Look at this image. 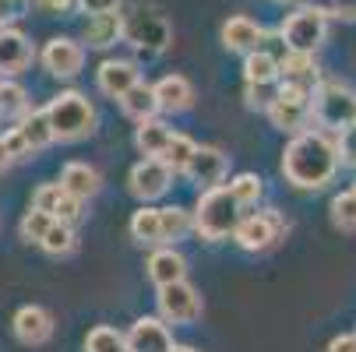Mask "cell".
Here are the masks:
<instances>
[{
    "label": "cell",
    "instance_id": "cell-1",
    "mask_svg": "<svg viewBox=\"0 0 356 352\" xmlns=\"http://www.w3.org/2000/svg\"><path fill=\"white\" fill-rule=\"evenodd\" d=\"M339 144L321 131L296 134L282 152V176L296 190H321L339 173Z\"/></svg>",
    "mask_w": 356,
    "mask_h": 352
},
{
    "label": "cell",
    "instance_id": "cell-2",
    "mask_svg": "<svg viewBox=\"0 0 356 352\" xmlns=\"http://www.w3.org/2000/svg\"><path fill=\"white\" fill-rule=\"evenodd\" d=\"M240 201L233 197L229 187H212L197 197V205H194V233L205 240V243H219L226 236L236 233L240 226Z\"/></svg>",
    "mask_w": 356,
    "mask_h": 352
},
{
    "label": "cell",
    "instance_id": "cell-3",
    "mask_svg": "<svg viewBox=\"0 0 356 352\" xmlns=\"http://www.w3.org/2000/svg\"><path fill=\"white\" fill-rule=\"evenodd\" d=\"M46 117L57 141H81L95 131V106L81 92H60L46 103Z\"/></svg>",
    "mask_w": 356,
    "mask_h": 352
},
{
    "label": "cell",
    "instance_id": "cell-4",
    "mask_svg": "<svg viewBox=\"0 0 356 352\" xmlns=\"http://www.w3.org/2000/svg\"><path fill=\"white\" fill-rule=\"evenodd\" d=\"M311 113L314 124L328 131H346L356 124V92L339 78H321V85L311 92Z\"/></svg>",
    "mask_w": 356,
    "mask_h": 352
},
{
    "label": "cell",
    "instance_id": "cell-5",
    "mask_svg": "<svg viewBox=\"0 0 356 352\" xmlns=\"http://www.w3.org/2000/svg\"><path fill=\"white\" fill-rule=\"evenodd\" d=\"M279 39L289 53H311L314 57V49L328 39V15L311 11V8H296L279 25Z\"/></svg>",
    "mask_w": 356,
    "mask_h": 352
},
{
    "label": "cell",
    "instance_id": "cell-6",
    "mask_svg": "<svg viewBox=\"0 0 356 352\" xmlns=\"http://www.w3.org/2000/svg\"><path fill=\"white\" fill-rule=\"evenodd\" d=\"M124 39L134 49H141V53H163V49L173 42V28L159 11L134 8L131 15H124Z\"/></svg>",
    "mask_w": 356,
    "mask_h": 352
},
{
    "label": "cell",
    "instance_id": "cell-7",
    "mask_svg": "<svg viewBox=\"0 0 356 352\" xmlns=\"http://www.w3.org/2000/svg\"><path fill=\"white\" fill-rule=\"evenodd\" d=\"M265 113H268L272 127H279V131H286V134L296 137V134L307 131L311 120H314V113H311V92L279 81V95H275V103Z\"/></svg>",
    "mask_w": 356,
    "mask_h": 352
},
{
    "label": "cell",
    "instance_id": "cell-8",
    "mask_svg": "<svg viewBox=\"0 0 356 352\" xmlns=\"http://www.w3.org/2000/svg\"><path fill=\"white\" fill-rule=\"evenodd\" d=\"M282 233H286V219H282L275 208H268V212H250V215H243L240 226H236V233H233V240H236L240 250L265 254V250H272V246L282 240Z\"/></svg>",
    "mask_w": 356,
    "mask_h": 352
},
{
    "label": "cell",
    "instance_id": "cell-9",
    "mask_svg": "<svg viewBox=\"0 0 356 352\" xmlns=\"http://www.w3.org/2000/svg\"><path fill=\"white\" fill-rule=\"evenodd\" d=\"M159 317L166 324H194L201 321V296L197 289L184 278V282H173V285H159Z\"/></svg>",
    "mask_w": 356,
    "mask_h": 352
},
{
    "label": "cell",
    "instance_id": "cell-10",
    "mask_svg": "<svg viewBox=\"0 0 356 352\" xmlns=\"http://www.w3.org/2000/svg\"><path fill=\"white\" fill-rule=\"evenodd\" d=\"M173 183V173L163 159H141L131 173H127V190L141 201V205H148V201H156L170 190Z\"/></svg>",
    "mask_w": 356,
    "mask_h": 352
},
{
    "label": "cell",
    "instance_id": "cell-11",
    "mask_svg": "<svg viewBox=\"0 0 356 352\" xmlns=\"http://www.w3.org/2000/svg\"><path fill=\"white\" fill-rule=\"evenodd\" d=\"M42 67L54 74V78H74L81 67H85V46L67 39V35H57V39H49L42 46V53H39Z\"/></svg>",
    "mask_w": 356,
    "mask_h": 352
},
{
    "label": "cell",
    "instance_id": "cell-12",
    "mask_svg": "<svg viewBox=\"0 0 356 352\" xmlns=\"http://www.w3.org/2000/svg\"><path fill=\"white\" fill-rule=\"evenodd\" d=\"M226 173H229V159H226L222 148H212V144H201L197 152H194V159H191V166H187L191 183L205 187V190L222 187Z\"/></svg>",
    "mask_w": 356,
    "mask_h": 352
},
{
    "label": "cell",
    "instance_id": "cell-13",
    "mask_svg": "<svg viewBox=\"0 0 356 352\" xmlns=\"http://www.w3.org/2000/svg\"><path fill=\"white\" fill-rule=\"evenodd\" d=\"M177 342L163 317H138L127 331V352H170Z\"/></svg>",
    "mask_w": 356,
    "mask_h": 352
},
{
    "label": "cell",
    "instance_id": "cell-14",
    "mask_svg": "<svg viewBox=\"0 0 356 352\" xmlns=\"http://www.w3.org/2000/svg\"><path fill=\"white\" fill-rule=\"evenodd\" d=\"M32 64V42L25 32L0 25V78H15Z\"/></svg>",
    "mask_w": 356,
    "mask_h": 352
},
{
    "label": "cell",
    "instance_id": "cell-15",
    "mask_svg": "<svg viewBox=\"0 0 356 352\" xmlns=\"http://www.w3.org/2000/svg\"><path fill=\"white\" fill-rule=\"evenodd\" d=\"M95 81H99V92L110 95V99H124L138 81H141V71L134 60H103L95 71Z\"/></svg>",
    "mask_w": 356,
    "mask_h": 352
},
{
    "label": "cell",
    "instance_id": "cell-16",
    "mask_svg": "<svg viewBox=\"0 0 356 352\" xmlns=\"http://www.w3.org/2000/svg\"><path fill=\"white\" fill-rule=\"evenodd\" d=\"M222 46L229 49V53H254V49L265 46V28L247 18V15H233L226 25H222Z\"/></svg>",
    "mask_w": 356,
    "mask_h": 352
},
{
    "label": "cell",
    "instance_id": "cell-17",
    "mask_svg": "<svg viewBox=\"0 0 356 352\" xmlns=\"http://www.w3.org/2000/svg\"><path fill=\"white\" fill-rule=\"evenodd\" d=\"M11 328H15V338L25 342V345H46L49 338H54V317H49V310H42L35 303L22 307L15 314Z\"/></svg>",
    "mask_w": 356,
    "mask_h": 352
},
{
    "label": "cell",
    "instance_id": "cell-18",
    "mask_svg": "<svg viewBox=\"0 0 356 352\" xmlns=\"http://www.w3.org/2000/svg\"><path fill=\"white\" fill-rule=\"evenodd\" d=\"M148 278L156 285H173V282H184L187 278V258L173 246H156L148 254Z\"/></svg>",
    "mask_w": 356,
    "mask_h": 352
},
{
    "label": "cell",
    "instance_id": "cell-19",
    "mask_svg": "<svg viewBox=\"0 0 356 352\" xmlns=\"http://www.w3.org/2000/svg\"><path fill=\"white\" fill-rule=\"evenodd\" d=\"M279 81L282 85H296L303 92H314L321 85V74H318V64L311 53H286L279 60Z\"/></svg>",
    "mask_w": 356,
    "mask_h": 352
},
{
    "label": "cell",
    "instance_id": "cell-20",
    "mask_svg": "<svg viewBox=\"0 0 356 352\" xmlns=\"http://www.w3.org/2000/svg\"><path fill=\"white\" fill-rule=\"evenodd\" d=\"M156 99L163 113H184L194 106V85L184 74H166L156 81Z\"/></svg>",
    "mask_w": 356,
    "mask_h": 352
},
{
    "label": "cell",
    "instance_id": "cell-21",
    "mask_svg": "<svg viewBox=\"0 0 356 352\" xmlns=\"http://www.w3.org/2000/svg\"><path fill=\"white\" fill-rule=\"evenodd\" d=\"M60 187H64L71 197L88 201V197H95L99 190H103V176H99V169L88 166V162H67V166L60 169Z\"/></svg>",
    "mask_w": 356,
    "mask_h": 352
},
{
    "label": "cell",
    "instance_id": "cell-22",
    "mask_svg": "<svg viewBox=\"0 0 356 352\" xmlns=\"http://www.w3.org/2000/svg\"><path fill=\"white\" fill-rule=\"evenodd\" d=\"M124 39V15L113 11V15H99V18H88L85 25V42L92 49H110Z\"/></svg>",
    "mask_w": 356,
    "mask_h": 352
},
{
    "label": "cell",
    "instance_id": "cell-23",
    "mask_svg": "<svg viewBox=\"0 0 356 352\" xmlns=\"http://www.w3.org/2000/svg\"><path fill=\"white\" fill-rule=\"evenodd\" d=\"M120 110L131 117V120H138V124H145V120H156V113H163L159 110V99H156V85H145V81H138L124 99H120Z\"/></svg>",
    "mask_w": 356,
    "mask_h": 352
},
{
    "label": "cell",
    "instance_id": "cell-24",
    "mask_svg": "<svg viewBox=\"0 0 356 352\" xmlns=\"http://www.w3.org/2000/svg\"><path fill=\"white\" fill-rule=\"evenodd\" d=\"M131 236H134V243H141V246H166V236H163V212L141 205V208L131 215Z\"/></svg>",
    "mask_w": 356,
    "mask_h": 352
},
{
    "label": "cell",
    "instance_id": "cell-25",
    "mask_svg": "<svg viewBox=\"0 0 356 352\" xmlns=\"http://www.w3.org/2000/svg\"><path fill=\"white\" fill-rule=\"evenodd\" d=\"M170 141H173V131H170L163 120H145V124H138V131H134V144H138V152H141L145 159H163V152H166Z\"/></svg>",
    "mask_w": 356,
    "mask_h": 352
},
{
    "label": "cell",
    "instance_id": "cell-26",
    "mask_svg": "<svg viewBox=\"0 0 356 352\" xmlns=\"http://www.w3.org/2000/svg\"><path fill=\"white\" fill-rule=\"evenodd\" d=\"M18 131H22V137L29 141L32 156H35V152H42V148H49V144L57 141V137H54V127H49L46 110H29V113L18 120Z\"/></svg>",
    "mask_w": 356,
    "mask_h": 352
},
{
    "label": "cell",
    "instance_id": "cell-27",
    "mask_svg": "<svg viewBox=\"0 0 356 352\" xmlns=\"http://www.w3.org/2000/svg\"><path fill=\"white\" fill-rule=\"evenodd\" d=\"M243 81H254V85H272L279 81V57L268 53V49H254V53L243 57Z\"/></svg>",
    "mask_w": 356,
    "mask_h": 352
},
{
    "label": "cell",
    "instance_id": "cell-28",
    "mask_svg": "<svg viewBox=\"0 0 356 352\" xmlns=\"http://www.w3.org/2000/svg\"><path fill=\"white\" fill-rule=\"evenodd\" d=\"M25 113H29V92L11 78H0V120H22Z\"/></svg>",
    "mask_w": 356,
    "mask_h": 352
},
{
    "label": "cell",
    "instance_id": "cell-29",
    "mask_svg": "<svg viewBox=\"0 0 356 352\" xmlns=\"http://www.w3.org/2000/svg\"><path fill=\"white\" fill-rule=\"evenodd\" d=\"M39 246L46 250L49 258H67V254H74V246H78L74 226H67V222H54V226H49V233L39 240Z\"/></svg>",
    "mask_w": 356,
    "mask_h": 352
},
{
    "label": "cell",
    "instance_id": "cell-30",
    "mask_svg": "<svg viewBox=\"0 0 356 352\" xmlns=\"http://www.w3.org/2000/svg\"><path fill=\"white\" fill-rule=\"evenodd\" d=\"M197 148H201V144H197L194 137L173 134V141L166 144V152H163V162L170 166V173H187V166H191V159H194Z\"/></svg>",
    "mask_w": 356,
    "mask_h": 352
},
{
    "label": "cell",
    "instance_id": "cell-31",
    "mask_svg": "<svg viewBox=\"0 0 356 352\" xmlns=\"http://www.w3.org/2000/svg\"><path fill=\"white\" fill-rule=\"evenodd\" d=\"M85 352H127V335L110 324H95L85 338Z\"/></svg>",
    "mask_w": 356,
    "mask_h": 352
},
{
    "label": "cell",
    "instance_id": "cell-32",
    "mask_svg": "<svg viewBox=\"0 0 356 352\" xmlns=\"http://www.w3.org/2000/svg\"><path fill=\"white\" fill-rule=\"evenodd\" d=\"M159 212H163V236H166V243H177L187 233H194V212H187L180 205H170V208H159Z\"/></svg>",
    "mask_w": 356,
    "mask_h": 352
},
{
    "label": "cell",
    "instance_id": "cell-33",
    "mask_svg": "<svg viewBox=\"0 0 356 352\" xmlns=\"http://www.w3.org/2000/svg\"><path fill=\"white\" fill-rule=\"evenodd\" d=\"M332 222L342 233H356V187L332 197Z\"/></svg>",
    "mask_w": 356,
    "mask_h": 352
},
{
    "label": "cell",
    "instance_id": "cell-34",
    "mask_svg": "<svg viewBox=\"0 0 356 352\" xmlns=\"http://www.w3.org/2000/svg\"><path fill=\"white\" fill-rule=\"evenodd\" d=\"M229 190H233V197L240 201V208H250V205H258V201H261L265 180H261L258 173H240V176L229 180Z\"/></svg>",
    "mask_w": 356,
    "mask_h": 352
},
{
    "label": "cell",
    "instance_id": "cell-35",
    "mask_svg": "<svg viewBox=\"0 0 356 352\" xmlns=\"http://www.w3.org/2000/svg\"><path fill=\"white\" fill-rule=\"evenodd\" d=\"M57 219L49 215V212H39V208H29L25 212V219H22V226H18V233H22V240L25 243H39L46 233H49V226H54Z\"/></svg>",
    "mask_w": 356,
    "mask_h": 352
},
{
    "label": "cell",
    "instance_id": "cell-36",
    "mask_svg": "<svg viewBox=\"0 0 356 352\" xmlns=\"http://www.w3.org/2000/svg\"><path fill=\"white\" fill-rule=\"evenodd\" d=\"M275 95H279V81H272V85L243 81V99H247V106H250V110H268V106L275 103Z\"/></svg>",
    "mask_w": 356,
    "mask_h": 352
},
{
    "label": "cell",
    "instance_id": "cell-37",
    "mask_svg": "<svg viewBox=\"0 0 356 352\" xmlns=\"http://www.w3.org/2000/svg\"><path fill=\"white\" fill-rule=\"evenodd\" d=\"M60 194H64L60 180H57V183H42V187H35V194H32V208H39V212H49V215H54V208H57Z\"/></svg>",
    "mask_w": 356,
    "mask_h": 352
},
{
    "label": "cell",
    "instance_id": "cell-38",
    "mask_svg": "<svg viewBox=\"0 0 356 352\" xmlns=\"http://www.w3.org/2000/svg\"><path fill=\"white\" fill-rule=\"evenodd\" d=\"M81 205H85V201H78V197H71L67 190L60 194V201H57V208H54V219L57 222H67V226H74V222H81Z\"/></svg>",
    "mask_w": 356,
    "mask_h": 352
},
{
    "label": "cell",
    "instance_id": "cell-39",
    "mask_svg": "<svg viewBox=\"0 0 356 352\" xmlns=\"http://www.w3.org/2000/svg\"><path fill=\"white\" fill-rule=\"evenodd\" d=\"M335 144H339V162L356 169V124L346 127V131H339V141Z\"/></svg>",
    "mask_w": 356,
    "mask_h": 352
},
{
    "label": "cell",
    "instance_id": "cell-40",
    "mask_svg": "<svg viewBox=\"0 0 356 352\" xmlns=\"http://www.w3.org/2000/svg\"><path fill=\"white\" fill-rule=\"evenodd\" d=\"M4 144H8V152L15 156V162H18V159H29V156H32V148H29V141L22 137V131H18V127H11V131L4 134Z\"/></svg>",
    "mask_w": 356,
    "mask_h": 352
},
{
    "label": "cell",
    "instance_id": "cell-41",
    "mask_svg": "<svg viewBox=\"0 0 356 352\" xmlns=\"http://www.w3.org/2000/svg\"><path fill=\"white\" fill-rule=\"evenodd\" d=\"M78 11H85V15H92V18L113 15V11H120V0H78Z\"/></svg>",
    "mask_w": 356,
    "mask_h": 352
},
{
    "label": "cell",
    "instance_id": "cell-42",
    "mask_svg": "<svg viewBox=\"0 0 356 352\" xmlns=\"http://www.w3.org/2000/svg\"><path fill=\"white\" fill-rule=\"evenodd\" d=\"M25 8H29V0H0V25H8V22L22 18Z\"/></svg>",
    "mask_w": 356,
    "mask_h": 352
},
{
    "label": "cell",
    "instance_id": "cell-43",
    "mask_svg": "<svg viewBox=\"0 0 356 352\" xmlns=\"http://www.w3.org/2000/svg\"><path fill=\"white\" fill-rule=\"evenodd\" d=\"M328 352H356V335H335L328 342Z\"/></svg>",
    "mask_w": 356,
    "mask_h": 352
},
{
    "label": "cell",
    "instance_id": "cell-44",
    "mask_svg": "<svg viewBox=\"0 0 356 352\" xmlns=\"http://www.w3.org/2000/svg\"><path fill=\"white\" fill-rule=\"evenodd\" d=\"M332 18L356 22V0H335V15H332Z\"/></svg>",
    "mask_w": 356,
    "mask_h": 352
},
{
    "label": "cell",
    "instance_id": "cell-45",
    "mask_svg": "<svg viewBox=\"0 0 356 352\" xmlns=\"http://www.w3.org/2000/svg\"><path fill=\"white\" fill-rule=\"evenodd\" d=\"M303 8H311V11H321V15H335V0H303Z\"/></svg>",
    "mask_w": 356,
    "mask_h": 352
},
{
    "label": "cell",
    "instance_id": "cell-46",
    "mask_svg": "<svg viewBox=\"0 0 356 352\" xmlns=\"http://www.w3.org/2000/svg\"><path fill=\"white\" fill-rule=\"evenodd\" d=\"M39 8H49V11H71L78 8V0H35Z\"/></svg>",
    "mask_w": 356,
    "mask_h": 352
},
{
    "label": "cell",
    "instance_id": "cell-47",
    "mask_svg": "<svg viewBox=\"0 0 356 352\" xmlns=\"http://www.w3.org/2000/svg\"><path fill=\"white\" fill-rule=\"evenodd\" d=\"M11 162H15V156L8 152V144H4V137H0V173H4V169H11Z\"/></svg>",
    "mask_w": 356,
    "mask_h": 352
},
{
    "label": "cell",
    "instance_id": "cell-48",
    "mask_svg": "<svg viewBox=\"0 0 356 352\" xmlns=\"http://www.w3.org/2000/svg\"><path fill=\"white\" fill-rule=\"evenodd\" d=\"M170 352H197V349H191V345H173Z\"/></svg>",
    "mask_w": 356,
    "mask_h": 352
},
{
    "label": "cell",
    "instance_id": "cell-49",
    "mask_svg": "<svg viewBox=\"0 0 356 352\" xmlns=\"http://www.w3.org/2000/svg\"><path fill=\"white\" fill-rule=\"evenodd\" d=\"M272 4H289V0H272Z\"/></svg>",
    "mask_w": 356,
    "mask_h": 352
},
{
    "label": "cell",
    "instance_id": "cell-50",
    "mask_svg": "<svg viewBox=\"0 0 356 352\" xmlns=\"http://www.w3.org/2000/svg\"><path fill=\"white\" fill-rule=\"evenodd\" d=\"M353 187H356V183H353Z\"/></svg>",
    "mask_w": 356,
    "mask_h": 352
}]
</instances>
